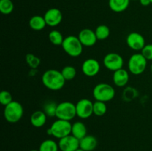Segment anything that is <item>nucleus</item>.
Segmentation results:
<instances>
[{
    "instance_id": "obj_1",
    "label": "nucleus",
    "mask_w": 152,
    "mask_h": 151,
    "mask_svg": "<svg viewBox=\"0 0 152 151\" xmlns=\"http://www.w3.org/2000/svg\"><path fill=\"white\" fill-rule=\"evenodd\" d=\"M42 81L46 88L53 91L61 90L65 84V79L61 71L56 69L46 70L42 76Z\"/></svg>"
},
{
    "instance_id": "obj_2",
    "label": "nucleus",
    "mask_w": 152,
    "mask_h": 151,
    "mask_svg": "<svg viewBox=\"0 0 152 151\" xmlns=\"http://www.w3.org/2000/svg\"><path fill=\"white\" fill-rule=\"evenodd\" d=\"M64 51L71 57H78L82 54L83 45L78 37L75 36H68L64 38L62 44Z\"/></svg>"
},
{
    "instance_id": "obj_3",
    "label": "nucleus",
    "mask_w": 152,
    "mask_h": 151,
    "mask_svg": "<svg viewBox=\"0 0 152 151\" xmlns=\"http://www.w3.org/2000/svg\"><path fill=\"white\" fill-rule=\"evenodd\" d=\"M23 114V107L16 101H13L4 107V117L9 123L14 124L18 122L22 118Z\"/></svg>"
},
{
    "instance_id": "obj_4",
    "label": "nucleus",
    "mask_w": 152,
    "mask_h": 151,
    "mask_svg": "<svg viewBox=\"0 0 152 151\" xmlns=\"http://www.w3.org/2000/svg\"><path fill=\"white\" fill-rule=\"evenodd\" d=\"M93 96L96 101L107 102L112 100L115 96V90L107 83H99L93 90Z\"/></svg>"
},
{
    "instance_id": "obj_5",
    "label": "nucleus",
    "mask_w": 152,
    "mask_h": 151,
    "mask_svg": "<svg viewBox=\"0 0 152 151\" xmlns=\"http://www.w3.org/2000/svg\"><path fill=\"white\" fill-rule=\"evenodd\" d=\"M77 116L76 105L71 102H62L58 104L56 117L57 119L71 121Z\"/></svg>"
},
{
    "instance_id": "obj_6",
    "label": "nucleus",
    "mask_w": 152,
    "mask_h": 151,
    "mask_svg": "<svg viewBox=\"0 0 152 151\" xmlns=\"http://www.w3.org/2000/svg\"><path fill=\"white\" fill-rule=\"evenodd\" d=\"M147 59L142 53H134L129 59L128 62L129 70L134 75H140L145 70Z\"/></svg>"
},
{
    "instance_id": "obj_7",
    "label": "nucleus",
    "mask_w": 152,
    "mask_h": 151,
    "mask_svg": "<svg viewBox=\"0 0 152 151\" xmlns=\"http://www.w3.org/2000/svg\"><path fill=\"white\" fill-rule=\"evenodd\" d=\"M52 136L56 139H62L71 134L72 124L69 121L57 119L50 126Z\"/></svg>"
},
{
    "instance_id": "obj_8",
    "label": "nucleus",
    "mask_w": 152,
    "mask_h": 151,
    "mask_svg": "<svg viewBox=\"0 0 152 151\" xmlns=\"http://www.w3.org/2000/svg\"><path fill=\"white\" fill-rule=\"evenodd\" d=\"M123 57L117 53H109L105 55L103 59V65L111 71H116L122 69L123 66Z\"/></svg>"
},
{
    "instance_id": "obj_9",
    "label": "nucleus",
    "mask_w": 152,
    "mask_h": 151,
    "mask_svg": "<svg viewBox=\"0 0 152 151\" xmlns=\"http://www.w3.org/2000/svg\"><path fill=\"white\" fill-rule=\"evenodd\" d=\"M94 103L88 99H82L76 104L77 115L80 118L86 119L91 116L93 112Z\"/></svg>"
},
{
    "instance_id": "obj_10",
    "label": "nucleus",
    "mask_w": 152,
    "mask_h": 151,
    "mask_svg": "<svg viewBox=\"0 0 152 151\" xmlns=\"http://www.w3.org/2000/svg\"><path fill=\"white\" fill-rule=\"evenodd\" d=\"M127 45L134 50H142L145 45V41L142 34L137 32H132L126 38Z\"/></svg>"
},
{
    "instance_id": "obj_11",
    "label": "nucleus",
    "mask_w": 152,
    "mask_h": 151,
    "mask_svg": "<svg viewBox=\"0 0 152 151\" xmlns=\"http://www.w3.org/2000/svg\"><path fill=\"white\" fill-rule=\"evenodd\" d=\"M82 70L87 76L94 77L99 73L100 70V64L96 59L90 58L83 62Z\"/></svg>"
},
{
    "instance_id": "obj_12",
    "label": "nucleus",
    "mask_w": 152,
    "mask_h": 151,
    "mask_svg": "<svg viewBox=\"0 0 152 151\" xmlns=\"http://www.w3.org/2000/svg\"><path fill=\"white\" fill-rule=\"evenodd\" d=\"M58 145L61 151H75L80 148V140L71 134L59 139Z\"/></svg>"
},
{
    "instance_id": "obj_13",
    "label": "nucleus",
    "mask_w": 152,
    "mask_h": 151,
    "mask_svg": "<svg viewBox=\"0 0 152 151\" xmlns=\"http://www.w3.org/2000/svg\"><path fill=\"white\" fill-rule=\"evenodd\" d=\"M44 18L47 25L50 27H56L62 22V13L59 9L53 7L45 12Z\"/></svg>"
},
{
    "instance_id": "obj_14",
    "label": "nucleus",
    "mask_w": 152,
    "mask_h": 151,
    "mask_svg": "<svg viewBox=\"0 0 152 151\" xmlns=\"http://www.w3.org/2000/svg\"><path fill=\"white\" fill-rule=\"evenodd\" d=\"M78 38L85 47H92L96 44L98 40L95 34V31H93L89 28L82 30L79 33Z\"/></svg>"
},
{
    "instance_id": "obj_15",
    "label": "nucleus",
    "mask_w": 152,
    "mask_h": 151,
    "mask_svg": "<svg viewBox=\"0 0 152 151\" xmlns=\"http://www.w3.org/2000/svg\"><path fill=\"white\" fill-rule=\"evenodd\" d=\"M129 80V73L126 70L122 69L118 70L114 72L113 74V81L114 84L117 87H123L127 84Z\"/></svg>"
},
{
    "instance_id": "obj_16",
    "label": "nucleus",
    "mask_w": 152,
    "mask_h": 151,
    "mask_svg": "<svg viewBox=\"0 0 152 151\" xmlns=\"http://www.w3.org/2000/svg\"><path fill=\"white\" fill-rule=\"evenodd\" d=\"M97 146V140L91 135H87L80 140V147L85 151H93Z\"/></svg>"
},
{
    "instance_id": "obj_17",
    "label": "nucleus",
    "mask_w": 152,
    "mask_h": 151,
    "mask_svg": "<svg viewBox=\"0 0 152 151\" xmlns=\"http://www.w3.org/2000/svg\"><path fill=\"white\" fill-rule=\"evenodd\" d=\"M47 115L44 111L37 110L32 113L31 116V123L34 127H42L45 124L47 121Z\"/></svg>"
},
{
    "instance_id": "obj_18",
    "label": "nucleus",
    "mask_w": 152,
    "mask_h": 151,
    "mask_svg": "<svg viewBox=\"0 0 152 151\" xmlns=\"http://www.w3.org/2000/svg\"><path fill=\"white\" fill-rule=\"evenodd\" d=\"M71 135L78 139L79 140L87 136V128L85 124L82 121H76L72 124Z\"/></svg>"
},
{
    "instance_id": "obj_19",
    "label": "nucleus",
    "mask_w": 152,
    "mask_h": 151,
    "mask_svg": "<svg viewBox=\"0 0 152 151\" xmlns=\"http://www.w3.org/2000/svg\"><path fill=\"white\" fill-rule=\"evenodd\" d=\"M130 0H109L108 5L110 9L115 13H121L128 8Z\"/></svg>"
},
{
    "instance_id": "obj_20",
    "label": "nucleus",
    "mask_w": 152,
    "mask_h": 151,
    "mask_svg": "<svg viewBox=\"0 0 152 151\" xmlns=\"http://www.w3.org/2000/svg\"><path fill=\"white\" fill-rule=\"evenodd\" d=\"M47 25L45 20L44 16H32L29 20V26L32 30L36 31H39L44 29Z\"/></svg>"
},
{
    "instance_id": "obj_21",
    "label": "nucleus",
    "mask_w": 152,
    "mask_h": 151,
    "mask_svg": "<svg viewBox=\"0 0 152 151\" xmlns=\"http://www.w3.org/2000/svg\"><path fill=\"white\" fill-rule=\"evenodd\" d=\"M59 150L58 144L52 139H46L43 141L39 148V151H58Z\"/></svg>"
},
{
    "instance_id": "obj_22",
    "label": "nucleus",
    "mask_w": 152,
    "mask_h": 151,
    "mask_svg": "<svg viewBox=\"0 0 152 151\" xmlns=\"http://www.w3.org/2000/svg\"><path fill=\"white\" fill-rule=\"evenodd\" d=\"M48 38L52 44L56 46H59L62 45L65 38H63L62 34L59 30H53L49 33Z\"/></svg>"
},
{
    "instance_id": "obj_23",
    "label": "nucleus",
    "mask_w": 152,
    "mask_h": 151,
    "mask_svg": "<svg viewBox=\"0 0 152 151\" xmlns=\"http://www.w3.org/2000/svg\"><path fill=\"white\" fill-rule=\"evenodd\" d=\"M95 34L98 40H105L108 38L110 35V29L107 25H100L95 30Z\"/></svg>"
},
{
    "instance_id": "obj_24",
    "label": "nucleus",
    "mask_w": 152,
    "mask_h": 151,
    "mask_svg": "<svg viewBox=\"0 0 152 151\" xmlns=\"http://www.w3.org/2000/svg\"><path fill=\"white\" fill-rule=\"evenodd\" d=\"M93 112L96 116H102L105 115L107 112V106L105 102H100V101H96L94 102Z\"/></svg>"
},
{
    "instance_id": "obj_25",
    "label": "nucleus",
    "mask_w": 152,
    "mask_h": 151,
    "mask_svg": "<svg viewBox=\"0 0 152 151\" xmlns=\"http://www.w3.org/2000/svg\"><path fill=\"white\" fill-rule=\"evenodd\" d=\"M14 4L11 0H0V11L2 14L8 15L13 12Z\"/></svg>"
},
{
    "instance_id": "obj_26",
    "label": "nucleus",
    "mask_w": 152,
    "mask_h": 151,
    "mask_svg": "<svg viewBox=\"0 0 152 151\" xmlns=\"http://www.w3.org/2000/svg\"><path fill=\"white\" fill-rule=\"evenodd\" d=\"M61 73H62L65 81H69V80L74 79L76 77V76H77V70H76L74 67L71 66V65L64 67Z\"/></svg>"
},
{
    "instance_id": "obj_27",
    "label": "nucleus",
    "mask_w": 152,
    "mask_h": 151,
    "mask_svg": "<svg viewBox=\"0 0 152 151\" xmlns=\"http://www.w3.org/2000/svg\"><path fill=\"white\" fill-rule=\"evenodd\" d=\"M58 104L54 102H46L43 107V111L47 115L48 117L56 116V108H57Z\"/></svg>"
},
{
    "instance_id": "obj_28",
    "label": "nucleus",
    "mask_w": 152,
    "mask_h": 151,
    "mask_svg": "<svg viewBox=\"0 0 152 151\" xmlns=\"http://www.w3.org/2000/svg\"><path fill=\"white\" fill-rule=\"evenodd\" d=\"M25 59H26V62L28 66L32 68V69H36V68H38L39 65H40V62H41L39 58L36 56L35 55L32 54V53L27 54Z\"/></svg>"
},
{
    "instance_id": "obj_29",
    "label": "nucleus",
    "mask_w": 152,
    "mask_h": 151,
    "mask_svg": "<svg viewBox=\"0 0 152 151\" xmlns=\"http://www.w3.org/2000/svg\"><path fill=\"white\" fill-rule=\"evenodd\" d=\"M13 96L10 92L7 90H2L0 93V103L4 107L13 102Z\"/></svg>"
},
{
    "instance_id": "obj_30",
    "label": "nucleus",
    "mask_w": 152,
    "mask_h": 151,
    "mask_svg": "<svg viewBox=\"0 0 152 151\" xmlns=\"http://www.w3.org/2000/svg\"><path fill=\"white\" fill-rule=\"evenodd\" d=\"M141 53L147 60H152V44H145L141 50Z\"/></svg>"
},
{
    "instance_id": "obj_31",
    "label": "nucleus",
    "mask_w": 152,
    "mask_h": 151,
    "mask_svg": "<svg viewBox=\"0 0 152 151\" xmlns=\"http://www.w3.org/2000/svg\"><path fill=\"white\" fill-rule=\"evenodd\" d=\"M140 3L142 6H148L151 4V0H140Z\"/></svg>"
},
{
    "instance_id": "obj_32",
    "label": "nucleus",
    "mask_w": 152,
    "mask_h": 151,
    "mask_svg": "<svg viewBox=\"0 0 152 151\" xmlns=\"http://www.w3.org/2000/svg\"><path fill=\"white\" fill-rule=\"evenodd\" d=\"M75 151H85V150H83V149H81V148H78V149H77V150H76Z\"/></svg>"
},
{
    "instance_id": "obj_33",
    "label": "nucleus",
    "mask_w": 152,
    "mask_h": 151,
    "mask_svg": "<svg viewBox=\"0 0 152 151\" xmlns=\"http://www.w3.org/2000/svg\"><path fill=\"white\" fill-rule=\"evenodd\" d=\"M30 151H39L38 150H30Z\"/></svg>"
},
{
    "instance_id": "obj_34",
    "label": "nucleus",
    "mask_w": 152,
    "mask_h": 151,
    "mask_svg": "<svg viewBox=\"0 0 152 151\" xmlns=\"http://www.w3.org/2000/svg\"><path fill=\"white\" fill-rule=\"evenodd\" d=\"M151 73H152V65H151Z\"/></svg>"
},
{
    "instance_id": "obj_35",
    "label": "nucleus",
    "mask_w": 152,
    "mask_h": 151,
    "mask_svg": "<svg viewBox=\"0 0 152 151\" xmlns=\"http://www.w3.org/2000/svg\"><path fill=\"white\" fill-rule=\"evenodd\" d=\"M151 4H152V0H151Z\"/></svg>"
}]
</instances>
